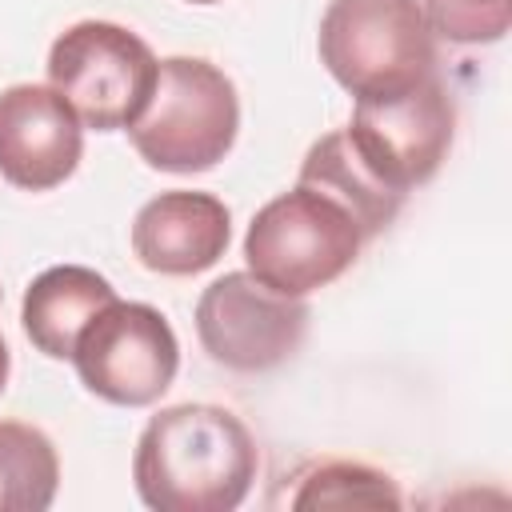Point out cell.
<instances>
[{
	"label": "cell",
	"instance_id": "14",
	"mask_svg": "<svg viewBox=\"0 0 512 512\" xmlns=\"http://www.w3.org/2000/svg\"><path fill=\"white\" fill-rule=\"evenodd\" d=\"M292 508H400L404 496L388 472L352 460H324L308 468L288 496Z\"/></svg>",
	"mask_w": 512,
	"mask_h": 512
},
{
	"label": "cell",
	"instance_id": "16",
	"mask_svg": "<svg viewBox=\"0 0 512 512\" xmlns=\"http://www.w3.org/2000/svg\"><path fill=\"white\" fill-rule=\"evenodd\" d=\"M8 368H12V356H8V344H4V336H0V392H4V384H8Z\"/></svg>",
	"mask_w": 512,
	"mask_h": 512
},
{
	"label": "cell",
	"instance_id": "15",
	"mask_svg": "<svg viewBox=\"0 0 512 512\" xmlns=\"http://www.w3.org/2000/svg\"><path fill=\"white\" fill-rule=\"evenodd\" d=\"M432 36L452 44H496L512 24V0H420Z\"/></svg>",
	"mask_w": 512,
	"mask_h": 512
},
{
	"label": "cell",
	"instance_id": "1",
	"mask_svg": "<svg viewBox=\"0 0 512 512\" xmlns=\"http://www.w3.org/2000/svg\"><path fill=\"white\" fill-rule=\"evenodd\" d=\"M260 452L240 416L216 404L156 412L132 456V480L156 512H232L252 492Z\"/></svg>",
	"mask_w": 512,
	"mask_h": 512
},
{
	"label": "cell",
	"instance_id": "10",
	"mask_svg": "<svg viewBox=\"0 0 512 512\" xmlns=\"http://www.w3.org/2000/svg\"><path fill=\"white\" fill-rule=\"evenodd\" d=\"M232 240V216L212 192H160L132 220V252L148 272L196 276L212 268Z\"/></svg>",
	"mask_w": 512,
	"mask_h": 512
},
{
	"label": "cell",
	"instance_id": "2",
	"mask_svg": "<svg viewBox=\"0 0 512 512\" xmlns=\"http://www.w3.org/2000/svg\"><path fill=\"white\" fill-rule=\"evenodd\" d=\"M236 128L240 100L232 80L200 56H168L128 136L144 164L160 172H208L236 144Z\"/></svg>",
	"mask_w": 512,
	"mask_h": 512
},
{
	"label": "cell",
	"instance_id": "7",
	"mask_svg": "<svg viewBox=\"0 0 512 512\" xmlns=\"http://www.w3.org/2000/svg\"><path fill=\"white\" fill-rule=\"evenodd\" d=\"M452 132L456 108L436 72L392 96H360L344 128L356 156L404 196L436 176L452 148Z\"/></svg>",
	"mask_w": 512,
	"mask_h": 512
},
{
	"label": "cell",
	"instance_id": "17",
	"mask_svg": "<svg viewBox=\"0 0 512 512\" xmlns=\"http://www.w3.org/2000/svg\"><path fill=\"white\" fill-rule=\"evenodd\" d=\"M192 4H216V0H192Z\"/></svg>",
	"mask_w": 512,
	"mask_h": 512
},
{
	"label": "cell",
	"instance_id": "11",
	"mask_svg": "<svg viewBox=\"0 0 512 512\" xmlns=\"http://www.w3.org/2000/svg\"><path fill=\"white\" fill-rule=\"evenodd\" d=\"M112 300L116 288L100 272L84 264H56L40 272L24 292V308H20L24 336L48 360H72L84 324Z\"/></svg>",
	"mask_w": 512,
	"mask_h": 512
},
{
	"label": "cell",
	"instance_id": "13",
	"mask_svg": "<svg viewBox=\"0 0 512 512\" xmlns=\"http://www.w3.org/2000/svg\"><path fill=\"white\" fill-rule=\"evenodd\" d=\"M56 444L24 420H0V512H44L56 500Z\"/></svg>",
	"mask_w": 512,
	"mask_h": 512
},
{
	"label": "cell",
	"instance_id": "9",
	"mask_svg": "<svg viewBox=\"0 0 512 512\" xmlns=\"http://www.w3.org/2000/svg\"><path fill=\"white\" fill-rule=\"evenodd\" d=\"M84 156V128L72 104L48 84L0 92V176L24 192L64 184Z\"/></svg>",
	"mask_w": 512,
	"mask_h": 512
},
{
	"label": "cell",
	"instance_id": "8",
	"mask_svg": "<svg viewBox=\"0 0 512 512\" xmlns=\"http://www.w3.org/2000/svg\"><path fill=\"white\" fill-rule=\"evenodd\" d=\"M304 332V296L272 292L252 272H224L196 300V336L204 352L232 372H268L284 364Z\"/></svg>",
	"mask_w": 512,
	"mask_h": 512
},
{
	"label": "cell",
	"instance_id": "3",
	"mask_svg": "<svg viewBox=\"0 0 512 512\" xmlns=\"http://www.w3.org/2000/svg\"><path fill=\"white\" fill-rule=\"evenodd\" d=\"M320 64L360 96H392L436 72V40L420 0H332L320 16Z\"/></svg>",
	"mask_w": 512,
	"mask_h": 512
},
{
	"label": "cell",
	"instance_id": "5",
	"mask_svg": "<svg viewBox=\"0 0 512 512\" xmlns=\"http://www.w3.org/2000/svg\"><path fill=\"white\" fill-rule=\"evenodd\" d=\"M156 68L160 60L152 48L108 20L64 28L48 52V84L72 104L80 124L96 132L128 128L144 112L156 88Z\"/></svg>",
	"mask_w": 512,
	"mask_h": 512
},
{
	"label": "cell",
	"instance_id": "6",
	"mask_svg": "<svg viewBox=\"0 0 512 512\" xmlns=\"http://www.w3.org/2000/svg\"><path fill=\"white\" fill-rule=\"evenodd\" d=\"M72 364L92 396L120 408H144L172 388L180 344L160 308L112 300L84 324Z\"/></svg>",
	"mask_w": 512,
	"mask_h": 512
},
{
	"label": "cell",
	"instance_id": "4",
	"mask_svg": "<svg viewBox=\"0 0 512 512\" xmlns=\"http://www.w3.org/2000/svg\"><path fill=\"white\" fill-rule=\"evenodd\" d=\"M364 232L324 192L296 184L268 200L244 236L248 272L284 296H308L352 268Z\"/></svg>",
	"mask_w": 512,
	"mask_h": 512
},
{
	"label": "cell",
	"instance_id": "12",
	"mask_svg": "<svg viewBox=\"0 0 512 512\" xmlns=\"http://www.w3.org/2000/svg\"><path fill=\"white\" fill-rule=\"evenodd\" d=\"M300 184H308V188L324 192L328 200H336V204L356 220V228L364 232V240L376 236V232H384V228L396 220L400 204H404V192L388 188V184L356 156V148L348 144L344 128L320 136V140L308 148V156H304V164H300Z\"/></svg>",
	"mask_w": 512,
	"mask_h": 512
}]
</instances>
